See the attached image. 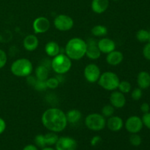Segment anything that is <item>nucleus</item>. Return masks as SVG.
<instances>
[{
	"label": "nucleus",
	"instance_id": "f257e3e1",
	"mask_svg": "<svg viewBox=\"0 0 150 150\" xmlns=\"http://www.w3.org/2000/svg\"><path fill=\"white\" fill-rule=\"evenodd\" d=\"M41 122L45 128L54 133L63 131L67 125L66 114L57 108L45 110L41 117Z\"/></svg>",
	"mask_w": 150,
	"mask_h": 150
},
{
	"label": "nucleus",
	"instance_id": "f03ea898",
	"mask_svg": "<svg viewBox=\"0 0 150 150\" xmlns=\"http://www.w3.org/2000/svg\"><path fill=\"white\" fill-rule=\"evenodd\" d=\"M86 42L79 38H73L65 45V54L71 60H79L86 55Z\"/></svg>",
	"mask_w": 150,
	"mask_h": 150
},
{
	"label": "nucleus",
	"instance_id": "7ed1b4c3",
	"mask_svg": "<svg viewBox=\"0 0 150 150\" xmlns=\"http://www.w3.org/2000/svg\"><path fill=\"white\" fill-rule=\"evenodd\" d=\"M12 73L17 77H27L33 71V65L30 60L26 58L16 59L10 67Z\"/></svg>",
	"mask_w": 150,
	"mask_h": 150
},
{
	"label": "nucleus",
	"instance_id": "20e7f679",
	"mask_svg": "<svg viewBox=\"0 0 150 150\" xmlns=\"http://www.w3.org/2000/svg\"><path fill=\"white\" fill-rule=\"evenodd\" d=\"M51 67L56 73L64 75L71 68V59L66 54L60 53L56 57H53L52 61L51 62Z\"/></svg>",
	"mask_w": 150,
	"mask_h": 150
},
{
	"label": "nucleus",
	"instance_id": "39448f33",
	"mask_svg": "<svg viewBox=\"0 0 150 150\" xmlns=\"http://www.w3.org/2000/svg\"><path fill=\"white\" fill-rule=\"evenodd\" d=\"M98 81L103 89L107 91H114L118 89L120 80L115 73L107 71L100 74Z\"/></svg>",
	"mask_w": 150,
	"mask_h": 150
},
{
	"label": "nucleus",
	"instance_id": "423d86ee",
	"mask_svg": "<svg viewBox=\"0 0 150 150\" xmlns=\"http://www.w3.org/2000/svg\"><path fill=\"white\" fill-rule=\"evenodd\" d=\"M85 125L88 129L93 131H100L105 128L106 125L105 118L100 114H90L85 119Z\"/></svg>",
	"mask_w": 150,
	"mask_h": 150
},
{
	"label": "nucleus",
	"instance_id": "0eeeda50",
	"mask_svg": "<svg viewBox=\"0 0 150 150\" xmlns=\"http://www.w3.org/2000/svg\"><path fill=\"white\" fill-rule=\"evenodd\" d=\"M54 25L56 29L62 32H67L73 27L74 21L70 16L67 15L60 14L54 18Z\"/></svg>",
	"mask_w": 150,
	"mask_h": 150
},
{
	"label": "nucleus",
	"instance_id": "6e6552de",
	"mask_svg": "<svg viewBox=\"0 0 150 150\" xmlns=\"http://www.w3.org/2000/svg\"><path fill=\"white\" fill-rule=\"evenodd\" d=\"M143 126L142 118L138 116H131L127 118L125 123V127L130 133H139L143 128Z\"/></svg>",
	"mask_w": 150,
	"mask_h": 150
},
{
	"label": "nucleus",
	"instance_id": "1a4fd4ad",
	"mask_svg": "<svg viewBox=\"0 0 150 150\" xmlns=\"http://www.w3.org/2000/svg\"><path fill=\"white\" fill-rule=\"evenodd\" d=\"M100 70L95 64H89L85 67L83 70V76L89 83H95L100 76Z\"/></svg>",
	"mask_w": 150,
	"mask_h": 150
},
{
	"label": "nucleus",
	"instance_id": "9d476101",
	"mask_svg": "<svg viewBox=\"0 0 150 150\" xmlns=\"http://www.w3.org/2000/svg\"><path fill=\"white\" fill-rule=\"evenodd\" d=\"M86 42V56L92 60L98 59L100 57L102 53L100 51L98 45V41L95 39L90 38Z\"/></svg>",
	"mask_w": 150,
	"mask_h": 150
},
{
	"label": "nucleus",
	"instance_id": "9b49d317",
	"mask_svg": "<svg viewBox=\"0 0 150 150\" xmlns=\"http://www.w3.org/2000/svg\"><path fill=\"white\" fill-rule=\"evenodd\" d=\"M55 146L56 150H76L77 142L73 138L63 136L59 138Z\"/></svg>",
	"mask_w": 150,
	"mask_h": 150
},
{
	"label": "nucleus",
	"instance_id": "f8f14e48",
	"mask_svg": "<svg viewBox=\"0 0 150 150\" xmlns=\"http://www.w3.org/2000/svg\"><path fill=\"white\" fill-rule=\"evenodd\" d=\"M50 26H51V23L49 20L43 16H40L35 18L32 24L34 32L35 34L45 33L49 29Z\"/></svg>",
	"mask_w": 150,
	"mask_h": 150
},
{
	"label": "nucleus",
	"instance_id": "ddd939ff",
	"mask_svg": "<svg viewBox=\"0 0 150 150\" xmlns=\"http://www.w3.org/2000/svg\"><path fill=\"white\" fill-rule=\"evenodd\" d=\"M110 103L116 108H122L125 105L126 98L125 94L120 91H113L110 95Z\"/></svg>",
	"mask_w": 150,
	"mask_h": 150
},
{
	"label": "nucleus",
	"instance_id": "4468645a",
	"mask_svg": "<svg viewBox=\"0 0 150 150\" xmlns=\"http://www.w3.org/2000/svg\"><path fill=\"white\" fill-rule=\"evenodd\" d=\"M98 45L100 52L103 54H108L116 49L115 42L109 38H104L100 39L98 41Z\"/></svg>",
	"mask_w": 150,
	"mask_h": 150
},
{
	"label": "nucleus",
	"instance_id": "2eb2a0df",
	"mask_svg": "<svg viewBox=\"0 0 150 150\" xmlns=\"http://www.w3.org/2000/svg\"><path fill=\"white\" fill-rule=\"evenodd\" d=\"M106 125L110 130L113 132L120 131L124 125V122L121 117L118 116H111L106 121Z\"/></svg>",
	"mask_w": 150,
	"mask_h": 150
},
{
	"label": "nucleus",
	"instance_id": "dca6fc26",
	"mask_svg": "<svg viewBox=\"0 0 150 150\" xmlns=\"http://www.w3.org/2000/svg\"><path fill=\"white\" fill-rule=\"evenodd\" d=\"M23 45L28 51H34L39 45V40L35 35H29L23 39Z\"/></svg>",
	"mask_w": 150,
	"mask_h": 150
},
{
	"label": "nucleus",
	"instance_id": "f3484780",
	"mask_svg": "<svg viewBox=\"0 0 150 150\" xmlns=\"http://www.w3.org/2000/svg\"><path fill=\"white\" fill-rule=\"evenodd\" d=\"M109 6V0H92L91 8L94 13L102 14L106 11Z\"/></svg>",
	"mask_w": 150,
	"mask_h": 150
},
{
	"label": "nucleus",
	"instance_id": "a211bd4d",
	"mask_svg": "<svg viewBox=\"0 0 150 150\" xmlns=\"http://www.w3.org/2000/svg\"><path fill=\"white\" fill-rule=\"evenodd\" d=\"M123 59H124V56L122 53L120 51L114 50L107 54L106 62L110 65L117 66L121 64L122 62L123 61Z\"/></svg>",
	"mask_w": 150,
	"mask_h": 150
},
{
	"label": "nucleus",
	"instance_id": "6ab92c4d",
	"mask_svg": "<svg viewBox=\"0 0 150 150\" xmlns=\"http://www.w3.org/2000/svg\"><path fill=\"white\" fill-rule=\"evenodd\" d=\"M137 83L142 89H146L150 86V74L146 71H142L137 76Z\"/></svg>",
	"mask_w": 150,
	"mask_h": 150
},
{
	"label": "nucleus",
	"instance_id": "aec40b11",
	"mask_svg": "<svg viewBox=\"0 0 150 150\" xmlns=\"http://www.w3.org/2000/svg\"><path fill=\"white\" fill-rule=\"evenodd\" d=\"M60 46L57 42L51 41L48 42L45 46V51L48 57H54L60 54Z\"/></svg>",
	"mask_w": 150,
	"mask_h": 150
},
{
	"label": "nucleus",
	"instance_id": "412c9836",
	"mask_svg": "<svg viewBox=\"0 0 150 150\" xmlns=\"http://www.w3.org/2000/svg\"><path fill=\"white\" fill-rule=\"evenodd\" d=\"M67 123L75 125L79 122L82 117V114L79 110L71 109L66 114Z\"/></svg>",
	"mask_w": 150,
	"mask_h": 150
},
{
	"label": "nucleus",
	"instance_id": "4be33fe9",
	"mask_svg": "<svg viewBox=\"0 0 150 150\" xmlns=\"http://www.w3.org/2000/svg\"><path fill=\"white\" fill-rule=\"evenodd\" d=\"M49 75V70L46 66L41 64L35 69V77L39 81H46Z\"/></svg>",
	"mask_w": 150,
	"mask_h": 150
},
{
	"label": "nucleus",
	"instance_id": "5701e85b",
	"mask_svg": "<svg viewBox=\"0 0 150 150\" xmlns=\"http://www.w3.org/2000/svg\"><path fill=\"white\" fill-rule=\"evenodd\" d=\"M92 34L95 37H103L108 33V29L103 25H96L92 29Z\"/></svg>",
	"mask_w": 150,
	"mask_h": 150
},
{
	"label": "nucleus",
	"instance_id": "b1692460",
	"mask_svg": "<svg viewBox=\"0 0 150 150\" xmlns=\"http://www.w3.org/2000/svg\"><path fill=\"white\" fill-rule=\"evenodd\" d=\"M44 137H45V144L48 146L55 145L59 139V136L57 134V133H54V132L51 131L49 132V133H47L45 135H44Z\"/></svg>",
	"mask_w": 150,
	"mask_h": 150
},
{
	"label": "nucleus",
	"instance_id": "393cba45",
	"mask_svg": "<svg viewBox=\"0 0 150 150\" xmlns=\"http://www.w3.org/2000/svg\"><path fill=\"white\" fill-rule=\"evenodd\" d=\"M136 39L141 42H149V31L146 29H140L136 33Z\"/></svg>",
	"mask_w": 150,
	"mask_h": 150
},
{
	"label": "nucleus",
	"instance_id": "a878e982",
	"mask_svg": "<svg viewBox=\"0 0 150 150\" xmlns=\"http://www.w3.org/2000/svg\"><path fill=\"white\" fill-rule=\"evenodd\" d=\"M114 111H115V108L112 105H111V104H108V105H105L103 107L102 111H101V114L105 118V117L108 118V117L114 115Z\"/></svg>",
	"mask_w": 150,
	"mask_h": 150
},
{
	"label": "nucleus",
	"instance_id": "bb28decb",
	"mask_svg": "<svg viewBox=\"0 0 150 150\" xmlns=\"http://www.w3.org/2000/svg\"><path fill=\"white\" fill-rule=\"evenodd\" d=\"M118 89L120 92L123 94L129 93L131 90V84L127 81H122L120 82L118 86Z\"/></svg>",
	"mask_w": 150,
	"mask_h": 150
},
{
	"label": "nucleus",
	"instance_id": "cd10ccee",
	"mask_svg": "<svg viewBox=\"0 0 150 150\" xmlns=\"http://www.w3.org/2000/svg\"><path fill=\"white\" fill-rule=\"evenodd\" d=\"M45 83H46V86L48 89H55L59 85V81L57 79V78L53 77V78H48L46 81H45Z\"/></svg>",
	"mask_w": 150,
	"mask_h": 150
},
{
	"label": "nucleus",
	"instance_id": "c85d7f7f",
	"mask_svg": "<svg viewBox=\"0 0 150 150\" xmlns=\"http://www.w3.org/2000/svg\"><path fill=\"white\" fill-rule=\"evenodd\" d=\"M35 143L36 144L37 147L40 148H44L46 146V144L45 142V137H44V135L42 134H38L35 136Z\"/></svg>",
	"mask_w": 150,
	"mask_h": 150
},
{
	"label": "nucleus",
	"instance_id": "c756f323",
	"mask_svg": "<svg viewBox=\"0 0 150 150\" xmlns=\"http://www.w3.org/2000/svg\"><path fill=\"white\" fill-rule=\"evenodd\" d=\"M130 142L133 146H139L142 142V137L139 135H138L137 133H132V135L130 137Z\"/></svg>",
	"mask_w": 150,
	"mask_h": 150
},
{
	"label": "nucleus",
	"instance_id": "7c9ffc66",
	"mask_svg": "<svg viewBox=\"0 0 150 150\" xmlns=\"http://www.w3.org/2000/svg\"><path fill=\"white\" fill-rule=\"evenodd\" d=\"M142 95H143L142 89L139 87L134 89L131 92V97L133 100H139L142 98Z\"/></svg>",
	"mask_w": 150,
	"mask_h": 150
},
{
	"label": "nucleus",
	"instance_id": "2f4dec72",
	"mask_svg": "<svg viewBox=\"0 0 150 150\" xmlns=\"http://www.w3.org/2000/svg\"><path fill=\"white\" fill-rule=\"evenodd\" d=\"M34 87L38 91H44L46 89H48L46 86V83H45V81L37 80L36 83L34 85Z\"/></svg>",
	"mask_w": 150,
	"mask_h": 150
},
{
	"label": "nucleus",
	"instance_id": "473e14b6",
	"mask_svg": "<svg viewBox=\"0 0 150 150\" xmlns=\"http://www.w3.org/2000/svg\"><path fill=\"white\" fill-rule=\"evenodd\" d=\"M7 61V57L6 53L3 50L0 49V69L5 66Z\"/></svg>",
	"mask_w": 150,
	"mask_h": 150
},
{
	"label": "nucleus",
	"instance_id": "72a5a7b5",
	"mask_svg": "<svg viewBox=\"0 0 150 150\" xmlns=\"http://www.w3.org/2000/svg\"><path fill=\"white\" fill-rule=\"evenodd\" d=\"M142 120L144 125L150 130V112L144 114Z\"/></svg>",
	"mask_w": 150,
	"mask_h": 150
},
{
	"label": "nucleus",
	"instance_id": "f704fd0d",
	"mask_svg": "<svg viewBox=\"0 0 150 150\" xmlns=\"http://www.w3.org/2000/svg\"><path fill=\"white\" fill-rule=\"evenodd\" d=\"M143 56L146 59L150 60V42H148L146 45L144 46L143 51Z\"/></svg>",
	"mask_w": 150,
	"mask_h": 150
},
{
	"label": "nucleus",
	"instance_id": "c9c22d12",
	"mask_svg": "<svg viewBox=\"0 0 150 150\" xmlns=\"http://www.w3.org/2000/svg\"><path fill=\"white\" fill-rule=\"evenodd\" d=\"M140 108H141V111H142L144 114H145V113L149 112L150 106L149 103H144L142 104Z\"/></svg>",
	"mask_w": 150,
	"mask_h": 150
},
{
	"label": "nucleus",
	"instance_id": "e433bc0d",
	"mask_svg": "<svg viewBox=\"0 0 150 150\" xmlns=\"http://www.w3.org/2000/svg\"><path fill=\"white\" fill-rule=\"evenodd\" d=\"M6 129V122L2 118L0 117V135L2 134Z\"/></svg>",
	"mask_w": 150,
	"mask_h": 150
},
{
	"label": "nucleus",
	"instance_id": "4c0bfd02",
	"mask_svg": "<svg viewBox=\"0 0 150 150\" xmlns=\"http://www.w3.org/2000/svg\"><path fill=\"white\" fill-rule=\"evenodd\" d=\"M37 80H38V79H36V77H32V76H27V82L30 85H32V86L35 85V83H36Z\"/></svg>",
	"mask_w": 150,
	"mask_h": 150
},
{
	"label": "nucleus",
	"instance_id": "58836bf2",
	"mask_svg": "<svg viewBox=\"0 0 150 150\" xmlns=\"http://www.w3.org/2000/svg\"><path fill=\"white\" fill-rule=\"evenodd\" d=\"M23 150H38V148L35 145L33 144H29L26 145V146H24Z\"/></svg>",
	"mask_w": 150,
	"mask_h": 150
},
{
	"label": "nucleus",
	"instance_id": "ea45409f",
	"mask_svg": "<svg viewBox=\"0 0 150 150\" xmlns=\"http://www.w3.org/2000/svg\"><path fill=\"white\" fill-rule=\"evenodd\" d=\"M100 141V138L98 137V136H96V137H94L93 139H92V145H95L96 144H98V142Z\"/></svg>",
	"mask_w": 150,
	"mask_h": 150
},
{
	"label": "nucleus",
	"instance_id": "a19ab883",
	"mask_svg": "<svg viewBox=\"0 0 150 150\" xmlns=\"http://www.w3.org/2000/svg\"><path fill=\"white\" fill-rule=\"evenodd\" d=\"M41 150H56V149L51 148V147H50V146H45V147L42 148Z\"/></svg>",
	"mask_w": 150,
	"mask_h": 150
},
{
	"label": "nucleus",
	"instance_id": "79ce46f5",
	"mask_svg": "<svg viewBox=\"0 0 150 150\" xmlns=\"http://www.w3.org/2000/svg\"><path fill=\"white\" fill-rule=\"evenodd\" d=\"M149 42H150V31H149Z\"/></svg>",
	"mask_w": 150,
	"mask_h": 150
},
{
	"label": "nucleus",
	"instance_id": "37998d69",
	"mask_svg": "<svg viewBox=\"0 0 150 150\" xmlns=\"http://www.w3.org/2000/svg\"><path fill=\"white\" fill-rule=\"evenodd\" d=\"M113 1H120V0H113Z\"/></svg>",
	"mask_w": 150,
	"mask_h": 150
}]
</instances>
